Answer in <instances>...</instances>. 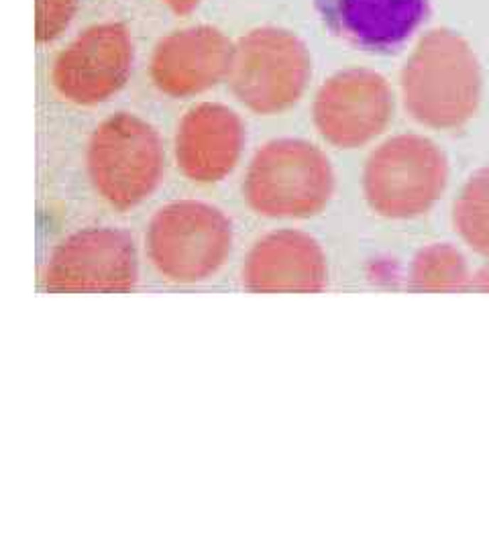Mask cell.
Returning a JSON list of instances; mask_svg holds the SVG:
<instances>
[{
    "label": "cell",
    "mask_w": 489,
    "mask_h": 550,
    "mask_svg": "<svg viewBox=\"0 0 489 550\" xmlns=\"http://www.w3.org/2000/svg\"><path fill=\"white\" fill-rule=\"evenodd\" d=\"M481 68L471 45L453 29L420 37L399 74L406 112L436 131H453L473 119L481 102Z\"/></svg>",
    "instance_id": "cell-1"
},
{
    "label": "cell",
    "mask_w": 489,
    "mask_h": 550,
    "mask_svg": "<svg viewBox=\"0 0 489 550\" xmlns=\"http://www.w3.org/2000/svg\"><path fill=\"white\" fill-rule=\"evenodd\" d=\"M335 194V169L318 145L306 139H272L251 157L243 198L259 216L275 220L312 218Z\"/></svg>",
    "instance_id": "cell-2"
},
{
    "label": "cell",
    "mask_w": 489,
    "mask_h": 550,
    "mask_svg": "<svg viewBox=\"0 0 489 550\" xmlns=\"http://www.w3.org/2000/svg\"><path fill=\"white\" fill-rule=\"evenodd\" d=\"M232 222L202 200H173L153 214L145 251L153 269L169 284L194 286L218 274L232 253Z\"/></svg>",
    "instance_id": "cell-3"
},
{
    "label": "cell",
    "mask_w": 489,
    "mask_h": 550,
    "mask_svg": "<svg viewBox=\"0 0 489 550\" xmlns=\"http://www.w3.org/2000/svg\"><path fill=\"white\" fill-rule=\"evenodd\" d=\"M86 171L94 192L117 210L143 204L166 173V149L157 129L133 112H114L88 139Z\"/></svg>",
    "instance_id": "cell-4"
},
{
    "label": "cell",
    "mask_w": 489,
    "mask_h": 550,
    "mask_svg": "<svg viewBox=\"0 0 489 550\" xmlns=\"http://www.w3.org/2000/svg\"><path fill=\"white\" fill-rule=\"evenodd\" d=\"M448 159L422 135H396L367 157L363 194L369 208L383 218L410 220L426 214L444 194Z\"/></svg>",
    "instance_id": "cell-5"
},
{
    "label": "cell",
    "mask_w": 489,
    "mask_h": 550,
    "mask_svg": "<svg viewBox=\"0 0 489 550\" xmlns=\"http://www.w3.org/2000/svg\"><path fill=\"white\" fill-rule=\"evenodd\" d=\"M312 77V55L288 29L257 27L235 43L229 86L247 110L274 117L300 102Z\"/></svg>",
    "instance_id": "cell-6"
},
{
    "label": "cell",
    "mask_w": 489,
    "mask_h": 550,
    "mask_svg": "<svg viewBox=\"0 0 489 550\" xmlns=\"http://www.w3.org/2000/svg\"><path fill=\"white\" fill-rule=\"evenodd\" d=\"M137 284L135 241L114 227H86L68 234L41 269V286L53 293H124Z\"/></svg>",
    "instance_id": "cell-7"
},
{
    "label": "cell",
    "mask_w": 489,
    "mask_h": 550,
    "mask_svg": "<svg viewBox=\"0 0 489 550\" xmlns=\"http://www.w3.org/2000/svg\"><path fill=\"white\" fill-rule=\"evenodd\" d=\"M394 108L392 86L380 72L347 68L322 82L312 102V122L333 147L357 149L389 126Z\"/></svg>",
    "instance_id": "cell-8"
},
{
    "label": "cell",
    "mask_w": 489,
    "mask_h": 550,
    "mask_svg": "<svg viewBox=\"0 0 489 550\" xmlns=\"http://www.w3.org/2000/svg\"><path fill=\"white\" fill-rule=\"evenodd\" d=\"M135 61L131 33L122 23L84 29L53 61L51 82L63 100L96 107L127 86Z\"/></svg>",
    "instance_id": "cell-9"
},
{
    "label": "cell",
    "mask_w": 489,
    "mask_h": 550,
    "mask_svg": "<svg viewBox=\"0 0 489 550\" xmlns=\"http://www.w3.org/2000/svg\"><path fill=\"white\" fill-rule=\"evenodd\" d=\"M235 43L225 31L196 25L168 33L149 61L153 86L169 98H192L227 82Z\"/></svg>",
    "instance_id": "cell-10"
},
{
    "label": "cell",
    "mask_w": 489,
    "mask_h": 550,
    "mask_svg": "<svg viewBox=\"0 0 489 550\" xmlns=\"http://www.w3.org/2000/svg\"><path fill=\"white\" fill-rule=\"evenodd\" d=\"M247 143L243 119L220 102H200L182 114L173 137V157L183 178L218 183L241 161Z\"/></svg>",
    "instance_id": "cell-11"
},
{
    "label": "cell",
    "mask_w": 489,
    "mask_h": 550,
    "mask_svg": "<svg viewBox=\"0 0 489 550\" xmlns=\"http://www.w3.org/2000/svg\"><path fill=\"white\" fill-rule=\"evenodd\" d=\"M241 284L255 293H318L328 286L326 253L304 230H272L244 255Z\"/></svg>",
    "instance_id": "cell-12"
},
{
    "label": "cell",
    "mask_w": 489,
    "mask_h": 550,
    "mask_svg": "<svg viewBox=\"0 0 489 550\" xmlns=\"http://www.w3.org/2000/svg\"><path fill=\"white\" fill-rule=\"evenodd\" d=\"M324 27L369 53H396L430 13V0H314Z\"/></svg>",
    "instance_id": "cell-13"
},
{
    "label": "cell",
    "mask_w": 489,
    "mask_h": 550,
    "mask_svg": "<svg viewBox=\"0 0 489 550\" xmlns=\"http://www.w3.org/2000/svg\"><path fill=\"white\" fill-rule=\"evenodd\" d=\"M465 255L451 243L422 247L410 263L408 286L416 291H461L471 288Z\"/></svg>",
    "instance_id": "cell-14"
},
{
    "label": "cell",
    "mask_w": 489,
    "mask_h": 550,
    "mask_svg": "<svg viewBox=\"0 0 489 550\" xmlns=\"http://www.w3.org/2000/svg\"><path fill=\"white\" fill-rule=\"evenodd\" d=\"M453 225L475 253L489 259V166L475 171L453 204Z\"/></svg>",
    "instance_id": "cell-15"
},
{
    "label": "cell",
    "mask_w": 489,
    "mask_h": 550,
    "mask_svg": "<svg viewBox=\"0 0 489 550\" xmlns=\"http://www.w3.org/2000/svg\"><path fill=\"white\" fill-rule=\"evenodd\" d=\"M80 0H35V39L51 43L70 27Z\"/></svg>",
    "instance_id": "cell-16"
},
{
    "label": "cell",
    "mask_w": 489,
    "mask_h": 550,
    "mask_svg": "<svg viewBox=\"0 0 489 550\" xmlns=\"http://www.w3.org/2000/svg\"><path fill=\"white\" fill-rule=\"evenodd\" d=\"M163 2L168 4L171 13H176V15H182V16L194 13L200 4V0H163Z\"/></svg>",
    "instance_id": "cell-17"
},
{
    "label": "cell",
    "mask_w": 489,
    "mask_h": 550,
    "mask_svg": "<svg viewBox=\"0 0 489 550\" xmlns=\"http://www.w3.org/2000/svg\"><path fill=\"white\" fill-rule=\"evenodd\" d=\"M471 288L481 291H489V263H485V265L471 277Z\"/></svg>",
    "instance_id": "cell-18"
}]
</instances>
